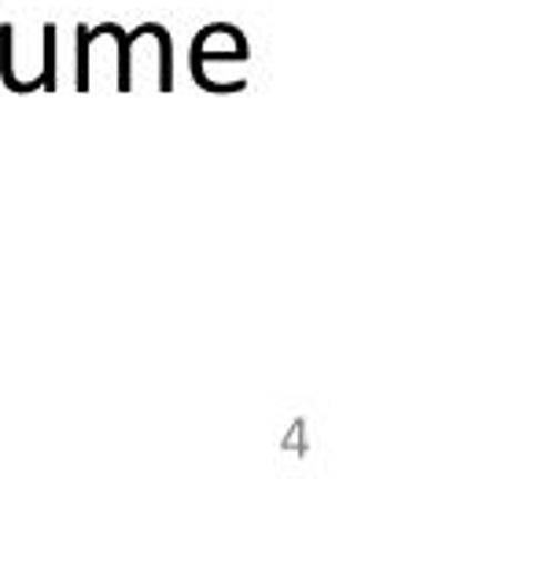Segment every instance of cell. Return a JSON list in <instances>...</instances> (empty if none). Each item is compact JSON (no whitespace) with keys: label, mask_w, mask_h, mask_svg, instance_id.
<instances>
[{"label":"cell","mask_w":538,"mask_h":568,"mask_svg":"<svg viewBox=\"0 0 538 568\" xmlns=\"http://www.w3.org/2000/svg\"><path fill=\"white\" fill-rule=\"evenodd\" d=\"M125 71V27L119 22H78L74 27V89L93 93V89H114L122 93Z\"/></svg>","instance_id":"6da1fadb"},{"label":"cell","mask_w":538,"mask_h":568,"mask_svg":"<svg viewBox=\"0 0 538 568\" xmlns=\"http://www.w3.org/2000/svg\"><path fill=\"white\" fill-rule=\"evenodd\" d=\"M148 74V85L159 93L174 89V38L163 22L144 19L133 30H125V71H122V93H133L136 78Z\"/></svg>","instance_id":"7a4b0ae2"},{"label":"cell","mask_w":538,"mask_h":568,"mask_svg":"<svg viewBox=\"0 0 538 568\" xmlns=\"http://www.w3.org/2000/svg\"><path fill=\"white\" fill-rule=\"evenodd\" d=\"M189 60L196 63H247L251 60V38L244 33V27L236 22H207L192 33L189 41Z\"/></svg>","instance_id":"3957f363"},{"label":"cell","mask_w":538,"mask_h":568,"mask_svg":"<svg viewBox=\"0 0 538 568\" xmlns=\"http://www.w3.org/2000/svg\"><path fill=\"white\" fill-rule=\"evenodd\" d=\"M0 82L19 97L41 89V52L30 55V60L19 52L16 22H0Z\"/></svg>","instance_id":"277c9868"},{"label":"cell","mask_w":538,"mask_h":568,"mask_svg":"<svg viewBox=\"0 0 538 568\" xmlns=\"http://www.w3.org/2000/svg\"><path fill=\"white\" fill-rule=\"evenodd\" d=\"M41 89H60V27L44 22L41 27Z\"/></svg>","instance_id":"5b68a950"}]
</instances>
